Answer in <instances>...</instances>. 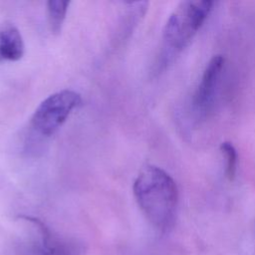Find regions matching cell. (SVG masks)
I'll return each mask as SVG.
<instances>
[{"label":"cell","mask_w":255,"mask_h":255,"mask_svg":"<svg viewBox=\"0 0 255 255\" xmlns=\"http://www.w3.org/2000/svg\"><path fill=\"white\" fill-rule=\"evenodd\" d=\"M135 200L150 224L160 231L174 224L178 206V188L174 179L156 165H145L133 182Z\"/></svg>","instance_id":"6da1fadb"},{"label":"cell","mask_w":255,"mask_h":255,"mask_svg":"<svg viewBox=\"0 0 255 255\" xmlns=\"http://www.w3.org/2000/svg\"><path fill=\"white\" fill-rule=\"evenodd\" d=\"M210 0H185L168 16L162 30L156 71L161 72L190 44L213 8Z\"/></svg>","instance_id":"7a4b0ae2"},{"label":"cell","mask_w":255,"mask_h":255,"mask_svg":"<svg viewBox=\"0 0 255 255\" xmlns=\"http://www.w3.org/2000/svg\"><path fill=\"white\" fill-rule=\"evenodd\" d=\"M81 103V95L75 91L54 93L37 107L31 118V127L41 135H53Z\"/></svg>","instance_id":"3957f363"},{"label":"cell","mask_w":255,"mask_h":255,"mask_svg":"<svg viewBox=\"0 0 255 255\" xmlns=\"http://www.w3.org/2000/svg\"><path fill=\"white\" fill-rule=\"evenodd\" d=\"M224 65V58L216 55L210 59L202 72L191 101L193 112L200 119L208 117L213 110Z\"/></svg>","instance_id":"277c9868"},{"label":"cell","mask_w":255,"mask_h":255,"mask_svg":"<svg viewBox=\"0 0 255 255\" xmlns=\"http://www.w3.org/2000/svg\"><path fill=\"white\" fill-rule=\"evenodd\" d=\"M25 51L24 41L18 28L13 24H4L0 28V59L20 60Z\"/></svg>","instance_id":"5b68a950"},{"label":"cell","mask_w":255,"mask_h":255,"mask_svg":"<svg viewBox=\"0 0 255 255\" xmlns=\"http://www.w3.org/2000/svg\"><path fill=\"white\" fill-rule=\"evenodd\" d=\"M70 1L62 0H50L47 3L48 9V19L51 27V31L55 34L61 32L63 23L68 12Z\"/></svg>","instance_id":"8992f818"},{"label":"cell","mask_w":255,"mask_h":255,"mask_svg":"<svg viewBox=\"0 0 255 255\" xmlns=\"http://www.w3.org/2000/svg\"><path fill=\"white\" fill-rule=\"evenodd\" d=\"M220 151L225 159V176L229 180H233L237 171L238 154L235 146L229 141H223L220 144Z\"/></svg>","instance_id":"52a82bcc"}]
</instances>
